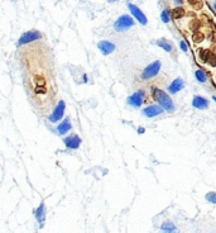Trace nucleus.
<instances>
[{
    "label": "nucleus",
    "mask_w": 216,
    "mask_h": 233,
    "mask_svg": "<svg viewBox=\"0 0 216 233\" xmlns=\"http://www.w3.org/2000/svg\"><path fill=\"white\" fill-rule=\"evenodd\" d=\"M192 105L197 108V109H206L209 106V100L202 98L200 95H196V96H193V99H192Z\"/></svg>",
    "instance_id": "12"
},
{
    "label": "nucleus",
    "mask_w": 216,
    "mask_h": 233,
    "mask_svg": "<svg viewBox=\"0 0 216 233\" xmlns=\"http://www.w3.org/2000/svg\"><path fill=\"white\" fill-rule=\"evenodd\" d=\"M161 71V62L159 61H154V62H152L150 65H148L143 73H142V79L143 80H148V79H152V77H154L158 75V72Z\"/></svg>",
    "instance_id": "3"
},
{
    "label": "nucleus",
    "mask_w": 216,
    "mask_h": 233,
    "mask_svg": "<svg viewBox=\"0 0 216 233\" xmlns=\"http://www.w3.org/2000/svg\"><path fill=\"white\" fill-rule=\"evenodd\" d=\"M171 14H172L173 19H181V18H183V16H185L186 12H185V9L182 7H177V8H174L172 10V13H171Z\"/></svg>",
    "instance_id": "16"
},
{
    "label": "nucleus",
    "mask_w": 216,
    "mask_h": 233,
    "mask_svg": "<svg viewBox=\"0 0 216 233\" xmlns=\"http://www.w3.org/2000/svg\"><path fill=\"white\" fill-rule=\"evenodd\" d=\"M71 128H72V124L70 122V119L66 118L63 122H61V124H58V127H57V132H58L60 134H66Z\"/></svg>",
    "instance_id": "13"
},
{
    "label": "nucleus",
    "mask_w": 216,
    "mask_h": 233,
    "mask_svg": "<svg viewBox=\"0 0 216 233\" xmlns=\"http://www.w3.org/2000/svg\"><path fill=\"white\" fill-rule=\"evenodd\" d=\"M157 44H158V47L163 48L164 51H166V52H172V51H173L172 44H171L169 42H167L166 39H158V41H157Z\"/></svg>",
    "instance_id": "15"
},
{
    "label": "nucleus",
    "mask_w": 216,
    "mask_h": 233,
    "mask_svg": "<svg viewBox=\"0 0 216 233\" xmlns=\"http://www.w3.org/2000/svg\"><path fill=\"white\" fill-rule=\"evenodd\" d=\"M171 18H172V14L169 13V10L164 9L163 12H162V14H161V19H162V22H164V23H169V22H171Z\"/></svg>",
    "instance_id": "19"
},
{
    "label": "nucleus",
    "mask_w": 216,
    "mask_h": 233,
    "mask_svg": "<svg viewBox=\"0 0 216 233\" xmlns=\"http://www.w3.org/2000/svg\"><path fill=\"white\" fill-rule=\"evenodd\" d=\"M183 88H185V81L178 77V79H176V80H173L172 84L168 86V91H169V94H177Z\"/></svg>",
    "instance_id": "11"
},
{
    "label": "nucleus",
    "mask_w": 216,
    "mask_h": 233,
    "mask_svg": "<svg viewBox=\"0 0 216 233\" xmlns=\"http://www.w3.org/2000/svg\"><path fill=\"white\" fill-rule=\"evenodd\" d=\"M133 25H134V19L128 14L119 16L116 22L114 23V28H115V31H118V32H124Z\"/></svg>",
    "instance_id": "2"
},
{
    "label": "nucleus",
    "mask_w": 216,
    "mask_h": 233,
    "mask_svg": "<svg viewBox=\"0 0 216 233\" xmlns=\"http://www.w3.org/2000/svg\"><path fill=\"white\" fill-rule=\"evenodd\" d=\"M98 48L101 51V53L104 56H107V55H110L111 52H114V49H115V44L109 42V41H100L98 43Z\"/></svg>",
    "instance_id": "10"
},
{
    "label": "nucleus",
    "mask_w": 216,
    "mask_h": 233,
    "mask_svg": "<svg viewBox=\"0 0 216 233\" xmlns=\"http://www.w3.org/2000/svg\"><path fill=\"white\" fill-rule=\"evenodd\" d=\"M180 47H181V49L183 51V52H186V51L188 49V48H187V44H186L185 41H181V42H180Z\"/></svg>",
    "instance_id": "25"
},
{
    "label": "nucleus",
    "mask_w": 216,
    "mask_h": 233,
    "mask_svg": "<svg viewBox=\"0 0 216 233\" xmlns=\"http://www.w3.org/2000/svg\"><path fill=\"white\" fill-rule=\"evenodd\" d=\"M214 8H215V10H216V3H215V4H214Z\"/></svg>",
    "instance_id": "30"
},
{
    "label": "nucleus",
    "mask_w": 216,
    "mask_h": 233,
    "mask_svg": "<svg viewBox=\"0 0 216 233\" xmlns=\"http://www.w3.org/2000/svg\"><path fill=\"white\" fill-rule=\"evenodd\" d=\"M41 33L37 32V31H29L24 33L18 41V46H23V44H28L33 41H37V39H41Z\"/></svg>",
    "instance_id": "6"
},
{
    "label": "nucleus",
    "mask_w": 216,
    "mask_h": 233,
    "mask_svg": "<svg viewBox=\"0 0 216 233\" xmlns=\"http://www.w3.org/2000/svg\"><path fill=\"white\" fill-rule=\"evenodd\" d=\"M203 39V34H200V33H196L195 36H193V41L195 42H200Z\"/></svg>",
    "instance_id": "23"
},
{
    "label": "nucleus",
    "mask_w": 216,
    "mask_h": 233,
    "mask_svg": "<svg viewBox=\"0 0 216 233\" xmlns=\"http://www.w3.org/2000/svg\"><path fill=\"white\" fill-rule=\"evenodd\" d=\"M63 142H65L67 148L77 150L80 147V145H81V138H80L77 134H71V136H68V137H66L63 139Z\"/></svg>",
    "instance_id": "8"
},
{
    "label": "nucleus",
    "mask_w": 216,
    "mask_h": 233,
    "mask_svg": "<svg viewBox=\"0 0 216 233\" xmlns=\"http://www.w3.org/2000/svg\"><path fill=\"white\" fill-rule=\"evenodd\" d=\"M195 76L197 79V81H200V82H206L207 81V77H206V73H205L202 70H197L195 72Z\"/></svg>",
    "instance_id": "18"
},
{
    "label": "nucleus",
    "mask_w": 216,
    "mask_h": 233,
    "mask_svg": "<svg viewBox=\"0 0 216 233\" xmlns=\"http://www.w3.org/2000/svg\"><path fill=\"white\" fill-rule=\"evenodd\" d=\"M153 96H154V99L158 101V104L161 105L164 110H167L169 113L174 112V104H173L172 99H171V96H168L167 93H164L161 89H153Z\"/></svg>",
    "instance_id": "1"
},
{
    "label": "nucleus",
    "mask_w": 216,
    "mask_h": 233,
    "mask_svg": "<svg viewBox=\"0 0 216 233\" xmlns=\"http://www.w3.org/2000/svg\"><path fill=\"white\" fill-rule=\"evenodd\" d=\"M109 3H115V1H118V0H107Z\"/></svg>",
    "instance_id": "28"
},
{
    "label": "nucleus",
    "mask_w": 216,
    "mask_h": 233,
    "mask_svg": "<svg viewBox=\"0 0 216 233\" xmlns=\"http://www.w3.org/2000/svg\"><path fill=\"white\" fill-rule=\"evenodd\" d=\"M187 1H188V4L191 5V7L196 8V9L202 8V0H187Z\"/></svg>",
    "instance_id": "21"
},
{
    "label": "nucleus",
    "mask_w": 216,
    "mask_h": 233,
    "mask_svg": "<svg viewBox=\"0 0 216 233\" xmlns=\"http://www.w3.org/2000/svg\"><path fill=\"white\" fill-rule=\"evenodd\" d=\"M173 1L177 4V5H182V4H183V0H173Z\"/></svg>",
    "instance_id": "26"
},
{
    "label": "nucleus",
    "mask_w": 216,
    "mask_h": 233,
    "mask_svg": "<svg viewBox=\"0 0 216 233\" xmlns=\"http://www.w3.org/2000/svg\"><path fill=\"white\" fill-rule=\"evenodd\" d=\"M164 112V109L161 106V105H148L147 108L143 109V114L148 118H153V117H157L159 114H162Z\"/></svg>",
    "instance_id": "7"
},
{
    "label": "nucleus",
    "mask_w": 216,
    "mask_h": 233,
    "mask_svg": "<svg viewBox=\"0 0 216 233\" xmlns=\"http://www.w3.org/2000/svg\"><path fill=\"white\" fill-rule=\"evenodd\" d=\"M128 9H129V12L132 13V15H134V18L138 20L142 25H147L148 24L147 16L144 15V13L142 12V10L138 7H136V5H134V4H128Z\"/></svg>",
    "instance_id": "5"
},
{
    "label": "nucleus",
    "mask_w": 216,
    "mask_h": 233,
    "mask_svg": "<svg viewBox=\"0 0 216 233\" xmlns=\"http://www.w3.org/2000/svg\"><path fill=\"white\" fill-rule=\"evenodd\" d=\"M138 133H144V129L143 128H139L138 129Z\"/></svg>",
    "instance_id": "27"
},
{
    "label": "nucleus",
    "mask_w": 216,
    "mask_h": 233,
    "mask_svg": "<svg viewBox=\"0 0 216 233\" xmlns=\"http://www.w3.org/2000/svg\"><path fill=\"white\" fill-rule=\"evenodd\" d=\"M209 62H210V65H211V66H216V56H210V58H209Z\"/></svg>",
    "instance_id": "24"
},
{
    "label": "nucleus",
    "mask_w": 216,
    "mask_h": 233,
    "mask_svg": "<svg viewBox=\"0 0 216 233\" xmlns=\"http://www.w3.org/2000/svg\"><path fill=\"white\" fill-rule=\"evenodd\" d=\"M206 200L212 204H216V193H209V194H206Z\"/></svg>",
    "instance_id": "22"
},
{
    "label": "nucleus",
    "mask_w": 216,
    "mask_h": 233,
    "mask_svg": "<svg viewBox=\"0 0 216 233\" xmlns=\"http://www.w3.org/2000/svg\"><path fill=\"white\" fill-rule=\"evenodd\" d=\"M36 218H37V220L39 222V223H43L44 219H45V207H44L43 203H41V205H39L38 209H37Z\"/></svg>",
    "instance_id": "14"
},
{
    "label": "nucleus",
    "mask_w": 216,
    "mask_h": 233,
    "mask_svg": "<svg viewBox=\"0 0 216 233\" xmlns=\"http://www.w3.org/2000/svg\"><path fill=\"white\" fill-rule=\"evenodd\" d=\"M161 229L163 232H176V227H174V224L171 223V222H164L161 226Z\"/></svg>",
    "instance_id": "17"
},
{
    "label": "nucleus",
    "mask_w": 216,
    "mask_h": 233,
    "mask_svg": "<svg viewBox=\"0 0 216 233\" xmlns=\"http://www.w3.org/2000/svg\"><path fill=\"white\" fill-rule=\"evenodd\" d=\"M65 109H66V103H65L63 100H60L58 104H57V106L54 108L53 113L49 115V121L52 122V123L60 122L61 119L63 118V115H65Z\"/></svg>",
    "instance_id": "4"
},
{
    "label": "nucleus",
    "mask_w": 216,
    "mask_h": 233,
    "mask_svg": "<svg viewBox=\"0 0 216 233\" xmlns=\"http://www.w3.org/2000/svg\"><path fill=\"white\" fill-rule=\"evenodd\" d=\"M210 56H211V55H210V51H207V49H201L200 51V58H201L202 62L209 61Z\"/></svg>",
    "instance_id": "20"
},
{
    "label": "nucleus",
    "mask_w": 216,
    "mask_h": 233,
    "mask_svg": "<svg viewBox=\"0 0 216 233\" xmlns=\"http://www.w3.org/2000/svg\"><path fill=\"white\" fill-rule=\"evenodd\" d=\"M212 99H214V100L216 101V96H212Z\"/></svg>",
    "instance_id": "29"
},
{
    "label": "nucleus",
    "mask_w": 216,
    "mask_h": 233,
    "mask_svg": "<svg viewBox=\"0 0 216 233\" xmlns=\"http://www.w3.org/2000/svg\"><path fill=\"white\" fill-rule=\"evenodd\" d=\"M143 96H144L143 91H136V93L132 94L128 98V104L132 106H135V108H139L142 105V103H143Z\"/></svg>",
    "instance_id": "9"
}]
</instances>
